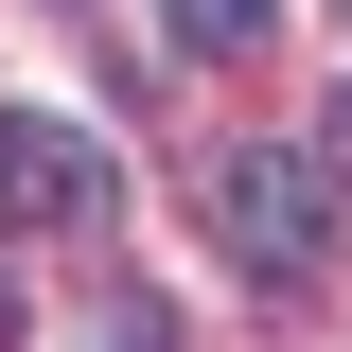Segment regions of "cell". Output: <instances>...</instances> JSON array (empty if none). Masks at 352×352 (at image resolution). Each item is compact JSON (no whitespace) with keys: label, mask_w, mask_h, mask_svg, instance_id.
<instances>
[{"label":"cell","mask_w":352,"mask_h":352,"mask_svg":"<svg viewBox=\"0 0 352 352\" xmlns=\"http://www.w3.org/2000/svg\"><path fill=\"white\" fill-rule=\"evenodd\" d=\"M212 229L264 264V282H317L335 194H317V159H300V141H212Z\"/></svg>","instance_id":"6da1fadb"},{"label":"cell","mask_w":352,"mask_h":352,"mask_svg":"<svg viewBox=\"0 0 352 352\" xmlns=\"http://www.w3.org/2000/svg\"><path fill=\"white\" fill-rule=\"evenodd\" d=\"M0 229H18V247L106 229V141H88L71 106H0Z\"/></svg>","instance_id":"7a4b0ae2"},{"label":"cell","mask_w":352,"mask_h":352,"mask_svg":"<svg viewBox=\"0 0 352 352\" xmlns=\"http://www.w3.org/2000/svg\"><path fill=\"white\" fill-rule=\"evenodd\" d=\"M159 18H176V53H247L282 0H159Z\"/></svg>","instance_id":"3957f363"},{"label":"cell","mask_w":352,"mask_h":352,"mask_svg":"<svg viewBox=\"0 0 352 352\" xmlns=\"http://www.w3.org/2000/svg\"><path fill=\"white\" fill-rule=\"evenodd\" d=\"M335 176H352V106H335Z\"/></svg>","instance_id":"277c9868"}]
</instances>
